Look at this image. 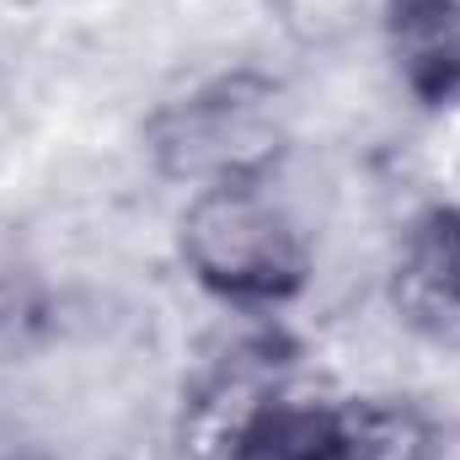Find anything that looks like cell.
<instances>
[{
	"label": "cell",
	"mask_w": 460,
	"mask_h": 460,
	"mask_svg": "<svg viewBox=\"0 0 460 460\" xmlns=\"http://www.w3.org/2000/svg\"><path fill=\"white\" fill-rule=\"evenodd\" d=\"M284 145V118L273 81L230 70L220 81L172 102L150 128V150L172 177L188 182H257Z\"/></svg>",
	"instance_id": "obj_1"
},
{
	"label": "cell",
	"mask_w": 460,
	"mask_h": 460,
	"mask_svg": "<svg viewBox=\"0 0 460 460\" xmlns=\"http://www.w3.org/2000/svg\"><path fill=\"white\" fill-rule=\"evenodd\" d=\"M188 268L230 300H273L300 284L305 252L289 209L257 182H215L182 215Z\"/></svg>",
	"instance_id": "obj_2"
},
{
	"label": "cell",
	"mask_w": 460,
	"mask_h": 460,
	"mask_svg": "<svg viewBox=\"0 0 460 460\" xmlns=\"http://www.w3.org/2000/svg\"><path fill=\"white\" fill-rule=\"evenodd\" d=\"M284 358L268 343L230 348L226 358L204 375V385L182 407V450L188 460H235L257 423L284 402Z\"/></svg>",
	"instance_id": "obj_3"
},
{
	"label": "cell",
	"mask_w": 460,
	"mask_h": 460,
	"mask_svg": "<svg viewBox=\"0 0 460 460\" xmlns=\"http://www.w3.org/2000/svg\"><path fill=\"white\" fill-rule=\"evenodd\" d=\"M332 460H434V429L402 402L332 407Z\"/></svg>",
	"instance_id": "obj_4"
},
{
	"label": "cell",
	"mask_w": 460,
	"mask_h": 460,
	"mask_svg": "<svg viewBox=\"0 0 460 460\" xmlns=\"http://www.w3.org/2000/svg\"><path fill=\"white\" fill-rule=\"evenodd\" d=\"M402 305L423 322H460V215H434L412 230L402 257Z\"/></svg>",
	"instance_id": "obj_5"
},
{
	"label": "cell",
	"mask_w": 460,
	"mask_h": 460,
	"mask_svg": "<svg viewBox=\"0 0 460 460\" xmlns=\"http://www.w3.org/2000/svg\"><path fill=\"white\" fill-rule=\"evenodd\" d=\"M396 49L418 92H460V0H402Z\"/></svg>",
	"instance_id": "obj_6"
},
{
	"label": "cell",
	"mask_w": 460,
	"mask_h": 460,
	"mask_svg": "<svg viewBox=\"0 0 460 460\" xmlns=\"http://www.w3.org/2000/svg\"><path fill=\"white\" fill-rule=\"evenodd\" d=\"M49 332V300L32 273L0 257V364L32 353Z\"/></svg>",
	"instance_id": "obj_7"
},
{
	"label": "cell",
	"mask_w": 460,
	"mask_h": 460,
	"mask_svg": "<svg viewBox=\"0 0 460 460\" xmlns=\"http://www.w3.org/2000/svg\"><path fill=\"white\" fill-rule=\"evenodd\" d=\"M279 11H284V22L300 32V38H343L353 32L358 22H364V11H369V0H279Z\"/></svg>",
	"instance_id": "obj_8"
}]
</instances>
